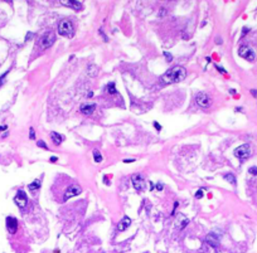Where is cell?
<instances>
[{
	"instance_id": "cell-1",
	"label": "cell",
	"mask_w": 257,
	"mask_h": 253,
	"mask_svg": "<svg viewBox=\"0 0 257 253\" xmlns=\"http://www.w3.org/2000/svg\"><path fill=\"white\" fill-rule=\"evenodd\" d=\"M187 77V71L183 67H174L163 74V81L165 83H178L184 81Z\"/></svg>"
},
{
	"instance_id": "cell-2",
	"label": "cell",
	"mask_w": 257,
	"mask_h": 253,
	"mask_svg": "<svg viewBox=\"0 0 257 253\" xmlns=\"http://www.w3.org/2000/svg\"><path fill=\"white\" fill-rule=\"evenodd\" d=\"M73 32H75L73 24L70 20H62L58 24V34H61L62 37L71 38L73 35Z\"/></svg>"
},
{
	"instance_id": "cell-3",
	"label": "cell",
	"mask_w": 257,
	"mask_h": 253,
	"mask_svg": "<svg viewBox=\"0 0 257 253\" xmlns=\"http://www.w3.org/2000/svg\"><path fill=\"white\" fill-rule=\"evenodd\" d=\"M235 156L237 159H240L241 161H244L246 159H248L251 156V147L248 144H243L238 146L235 150Z\"/></svg>"
},
{
	"instance_id": "cell-4",
	"label": "cell",
	"mask_w": 257,
	"mask_h": 253,
	"mask_svg": "<svg viewBox=\"0 0 257 253\" xmlns=\"http://www.w3.org/2000/svg\"><path fill=\"white\" fill-rule=\"evenodd\" d=\"M195 102H197L198 106L203 107V108H207V107H209L210 103H212V98L207 93H204V92H198V93L195 95Z\"/></svg>"
},
{
	"instance_id": "cell-5",
	"label": "cell",
	"mask_w": 257,
	"mask_h": 253,
	"mask_svg": "<svg viewBox=\"0 0 257 253\" xmlns=\"http://www.w3.org/2000/svg\"><path fill=\"white\" fill-rule=\"evenodd\" d=\"M238 54H240V57H242V58L248 60V62H254L255 58H256V53L254 52V49H251L250 47H247V45L240 47Z\"/></svg>"
},
{
	"instance_id": "cell-6",
	"label": "cell",
	"mask_w": 257,
	"mask_h": 253,
	"mask_svg": "<svg viewBox=\"0 0 257 253\" xmlns=\"http://www.w3.org/2000/svg\"><path fill=\"white\" fill-rule=\"evenodd\" d=\"M56 42V34L53 32H47L43 37L40 38V48L42 49H47L51 45H53V43Z\"/></svg>"
},
{
	"instance_id": "cell-7",
	"label": "cell",
	"mask_w": 257,
	"mask_h": 253,
	"mask_svg": "<svg viewBox=\"0 0 257 253\" xmlns=\"http://www.w3.org/2000/svg\"><path fill=\"white\" fill-rule=\"evenodd\" d=\"M81 193H82L81 186L77 185V184H72V185L68 186V189L66 190V193H64L63 200L67 202L68 199H71V198H73V197H77V195H79Z\"/></svg>"
},
{
	"instance_id": "cell-8",
	"label": "cell",
	"mask_w": 257,
	"mask_h": 253,
	"mask_svg": "<svg viewBox=\"0 0 257 253\" xmlns=\"http://www.w3.org/2000/svg\"><path fill=\"white\" fill-rule=\"evenodd\" d=\"M132 185L136 191H144L145 186H146V183H145V180L141 175L135 174V175H132Z\"/></svg>"
},
{
	"instance_id": "cell-9",
	"label": "cell",
	"mask_w": 257,
	"mask_h": 253,
	"mask_svg": "<svg viewBox=\"0 0 257 253\" xmlns=\"http://www.w3.org/2000/svg\"><path fill=\"white\" fill-rule=\"evenodd\" d=\"M14 203L19 206V208H25L26 203H28L26 194H25L23 190H18V191H17V195L14 197Z\"/></svg>"
},
{
	"instance_id": "cell-10",
	"label": "cell",
	"mask_w": 257,
	"mask_h": 253,
	"mask_svg": "<svg viewBox=\"0 0 257 253\" xmlns=\"http://www.w3.org/2000/svg\"><path fill=\"white\" fill-rule=\"evenodd\" d=\"M6 229L10 234H14L18 231V220L14 217H8L6 218Z\"/></svg>"
},
{
	"instance_id": "cell-11",
	"label": "cell",
	"mask_w": 257,
	"mask_h": 253,
	"mask_svg": "<svg viewBox=\"0 0 257 253\" xmlns=\"http://www.w3.org/2000/svg\"><path fill=\"white\" fill-rule=\"evenodd\" d=\"M61 4L67 8H71L73 10H81L82 9V5L78 0H59Z\"/></svg>"
},
{
	"instance_id": "cell-12",
	"label": "cell",
	"mask_w": 257,
	"mask_h": 253,
	"mask_svg": "<svg viewBox=\"0 0 257 253\" xmlns=\"http://www.w3.org/2000/svg\"><path fill=\"white\" fill-rule=\"evenodd\" d=\"M130 224H131V219H130L129 217H124V218L121 219L120 223H118V225H117V231H118V232L126 231V229L130 227Z\"/></svg>"
},
{
	"instance_id": "cell-13",
	"label": "cell",
	"mask_w": 257,
	"mask_h": 253,
	"mask_svg": "<svg viewBox=\"0 0 257 253\" xmlns=\"http://www.w3.org/2000/svg\"><path fill=\"white\" fill-rule=\"evenodd\" d=\"M95 110H96V105L95 103H86V105H82L81 106V112L82 113H85V115H92L95 112Z\"/></svg>"
},
{
	"instance_id": "cell-14",
	"label": "cell",
	"mask_w": 257,
	"mask_h": 253,
	"mask_svg": "<svg viewBox=\"0 0 257 253\" xmlns=\"http://www.w3.org/2000/svg\"><path fill=\"white\" fill-rule=\"evenodd\" d=\"M51 137H52V141H53V142H54L56 145L62 144L63 140H64V136H63V135H61V133H58V132H54V131L51 133Z\"/></svg>"
},
{
	"instance_id": "cell-15",
	"label": "cell",
	"mask_w": 257,
	"mask_h": 253,
	"mask_svg": "<svg viewBox=\"0 0 257 253\" xmlns=\"http://www.w3.org/2000/svg\"><path fill=\"white\" fill-rule=\"evenodd\" d=\"M98 67L96 66V64H90V66L87 67V74L90 76V77H96V76H98Z\"/></svg>"
},
{
	"instance_id": "cell-16",
	"label": "cell",
	"mask_w": 257,
	"mask_h": 253,
	"mask_svg": "<svg viewBox=\"0 0 257 253\" xmlns=\"http://www.w3.org/2000/svg\"><path fill=\"white\" fill-rule=\"evenodd\" d=\"M205 240L208 242L210 246H213V247H216L217 244H218V242H219V238L216 236V234H213V233H210L209 236H207V238H205Z\"/></svg>"
},
{
	"instance_id": "cell-17",
	"label": "cell",
	"mask_w": 257,
	"mask_h": 253,
	"mask_svg": "<svg viewBox=\"0 0 257 253\" xmlns=\"http://www.w3.org/2000/svg\"><path fill=\"white\" fill-rule=\"evenodd\" d=\"M40 188V180H34L33 183H30L29 185H28V189L30 190V191H36V190H38Z\"/></svg>"
},
{
	"instance_id": "cell-18",
	"label": "cell",
	"mask_w": 257,
	"mask_h": 253,
	"mask_svg": "<svg viewBox=\"0 0 257 253\" xmlns=\"http://www.w3.org/2000/svg\"><path fill=\"white\" fill-rule=\"evenodd\" d=\"M92 155H93V160H95V163H97V164L102 163V155H101V152H100L98 150H93V152H92Z\"/></svg>"
},
{
	"instance_id": "cell-19",
	"label": "cell",
	"mask_w": 257,
	"mask_h": 253,
	"mask_svg": "<svg viewBox=\"0 0 257 253\" xmlns=\"http://www.w3.org/2000/svg\"><path fill=\"white\" fill-rule=\"evenodd\" d=\"M106 91L109 92L110 95H115V93H116L117 91H116V87H115V83H114V82H110V83L106 86Z\"/></svg>"
},
{
	"instance_id": "cell-20",
	"label": "cell",
	"mask_w": 257,
	"mask_h": 253,
	"mask_svg": "<svg viewBox=\"0 0 257 253\" xmlns=\"http://www.w3.org/2000/svg\"><path fill=\"white\" fill-rule=\"evenodd\" d=\"M224 180H227L228 183H231V184H236V178H235V175L232 174V172H227V174H224Z\"/></svg>"
},
{
	"instance_id": "cell-21",
	"label": "cell",
	"mask_w": 257,
	"mask_h": 253,
	"mask_svg": "<svg viewBox=\"0 0 257 253\" xmlns=\"http://www.w3.org/2000/svg\"><path fill=\"white\" fill-rule=\"evenodd\" d=\"M37 145H38V146H39V147H43V149H45V150H49V149H48V146H47V145L44 144V141H42V140H39V141H38V142H37Z\"/></svg>"
},
{
	"instance_id": "cell-22",
	"label": "cell",
	"mask_w": 257,
	"mask_h": 253,
	"mask_svg": "<svg viewBox=\"0 0 257 253\" xmlns=\"http://www.w3.org/2000/svg\"><path fill=\"white\" fill-rule=\"evenodd\" d=\"M248 172H250L251 175H257V168L256 166H251L250 169H248Z\"/></svg>"
},
{
	"instance_id": "cell-23",
	"label": "cell",
	"mask_w": 257,
	"mask_h": 253,
	"mask_svg": "<svg viewBox=\"0 0 257 253\" xmlns=\"http://www.w3.org/2000/svg\"><path fill=\"white\" fill-rule=\"evenodd\" d=\"M29 132H30V133H29V137H30V139H32V140L36 139V132H34V129H33V127H30Z\"/></svg>"
},
{
	"instance_id": "cell-24",
	"label": "cell",
	"mask_w": 257,
	"mask_h": 253,
	"mask_svg": "<svg viewBox=\"0 0 257 253\" xmlns=\"http://www.w3.org/2000/svg\"><path fill=\"white\" fill-rule=\"evenodd\" d=\"M164 56H165V58H166L168 62H170V60L173 59V56L170 54V53H168V52H164Z\"/></svg>"
},
{
	"instance_id": "cell-25",
	"label": "cell",
	"mask_w": 257,
	"mask_h": 253,
	"mask_svg": "<svg viewBox=\"0 0 257 253\" xmlns=\"http://www.w3.org/2000/svg\"><path fill=\"white\" fill-rule=\"evenodd\" d=\"M195 198H197V199L203 198V190H202V189H201V190H198L197 193H195Z\"/></svg>"
},
{
	"instance_id": "cell-26",
	"label": "cell",
	"mask_w": 257,
	"mask_h": 253,
	"mask_svg": "<svg viewBox=\"0 0 257 253\" xmlns=\"http://www.w3.org/2000/svg\"><path fill=\"white\" fill-rule=\"evenodd\" d=\"M216 68H217V70H218V71H219V72H221V73H223V74L226 73V72H227V71H226V70H224V68H222L221 66H218V64H216Z\"/></svg>"
},
{
	"instance_id": "cell-27",
	"label": "cell",
	"mask_w": 257,
	"mask_h": 253,
	"mask_svg": "<svg viewBox=\"0 0 257 253\" xmlns=\"http://www.w3.org/2000/svg\"><path fill=\"white\" fill-rule=\"evenodd\" d=\"M6 76H8V72H5V73H4V74L1 76V77H0V86H1V84L4 83V79H5Z\"/></svg>"
},
{
	"instance_id": "cell-28",
	"label": "cell",
	"mask_w": 257,
	"mask_h": 253,
	"mask_svg": "<svg viewBox=\"0 0 257 253\" xmlns=\"http://www.w3.org/2000/svg\"><path fill=\"white\" fill-rule=\"evenodd\" d=\"M32 38H33V33H28V34H26V37H25V42L30 40Z\"/></svg>"
},
{
	"instance_id": "cell-29",
	"label": "cell",
	"mask_w": 257,
	"mask_h": 253,
	"mask_svg": "<svg viewBox=\"0 0 257 253\" xmlns=\"http://www.w3.org/2000/svg\"><path fill=\"white\" fill-rule=\"evenodd\" d=\"M154 127H155L156 130H158V131H160V130H162V126H160V125L158 124V122H154Z\"/></svg>"
},
{
	"instance_id": "cell-30",
	"label": "cell",
	"mask_w": 257,
	"mask_h": 253,
	"mask_svg": "<svg viewBox=\"0 0 257 253\" xmlns=\"http://www.w3.org/2000/svg\"><path fill=\"white\" fill-rule=\"evenodd\" d=\"M163 188H164V185H163L162 183H160V184H158V185H156V189H158V190H163Z\"/></svg>"
},
{
	"instance_id": "cell-31",
	"label": "cell",
	"mask_w": 257,
	"mask_h": 253,
	"mask_svg": "<svg viewBox=\"0 0 257 253\" xmlns=\"http://www.w3.org/2000/svg\"><path fill=\"white\" fill-rule=\"evenodd\" d=\"M135 161V159H130V160H124V163H126V164H129V163H134Z\"/></svg>"
},
{
	"instance_id": "cell-32",
	"label": "cell",
	"mask_w": 257,
	"mask_h": 253,
	"mask_svg": "<svg viewBox=\"0 0 257 253\" xmlns=\"http://www.w3.org/2000/svg\"><path fill=\"white\" fill-rule=\"evenodd\" d=\"M8 127H6V125H1L0 126V131H4V130H6Z\"/></svg>"
},
{
	"instance_id": "cell-33",
	"label": "cell",
	"mask_w": 257,
	"mask_h": 253,
	"mask_svg": "<svg viewBox=\"0 0 257 253\" xmlns=\"http://www.w3.org/2000/svg\"><path fill=\"white\" fill-rule=\"evenodd\" d=\"M251 93H252V96L257 97V91H256V90H252V91H251Z\"/></svg>"
},
{
	"instance_id": "cell-34",
	"label": "cell",
	"mask_w": 257,
	"mask_h": 253,
	"mask_svg": "<svg viewBox=\"0 0 257 253\" xmlns=\"http://www.w3.org/2000/svg\"><path fill=\"white\" fill-rule=\"evenodd\" d=\"M57 160H58V159H57L56 156H52V158H51V161H57Z\"/></svg>"
},
{
	"instance_id": "cell-35",
	"label": "cell",
	"mask_w": 257,
	"mask_h": 253,
	"mask_svg": "<svg viewBox=\"0 0 257 253\" xmlns=\"http://www.w3.org/2000/svg\"><path fill=\"white\" fill-rule=\"evenodd\" d=\"M222 43V39L221 38H217V44H221Z\"/></svg>"
},
{
	"instance_id": "cell-36",
	"label": "cell",
	"mask_w": 257,
	"mask_h": 253,
	"mask_svg": "<svg viewBox=\"0 0 257 253\" xmlns=\"http://www.w3.org/2000/svg\"><path fill=\"white\" fill-rule=\"evenodd\" d=\"M4 1H6V3H11L13 0H4Z\"/></svg>"
}]
</instances>
